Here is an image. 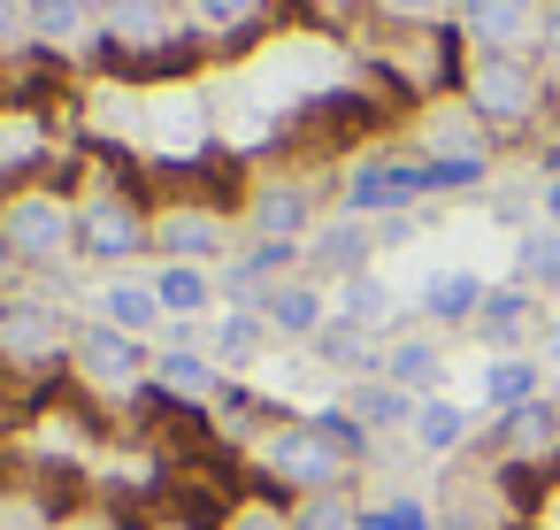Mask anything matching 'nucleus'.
<instances>
[{"mask_svg":"<svg viewBox=\"0 0 560 530\" xmlns=\"http://www.w3.org/2000/svg\"><path fill=\"white\" fill-rule=\"evenodd\" d=\"M246 446H254V476H261L277 499L353 492V476H361V453H353V446H338L315 415H269Z\"/></svg>","mask_w":560,"mask_h":530,"instance_id":"obj_1","label":"nucleus"},{"mask_svg":"<svg viewBox=\"0 0 560 530\" xmlns=\"http://www.w3.org/2000/svg\"><path fill=\"white\" fill-rule=\"evenodd\" d=\"M460 101L483 116L491 139H522L552 108V85H545L537 55H468L460 47Z\"/></svg>","mask_w":560,"mask_h":530,"instance_id":"obj_2","label":"nucleus"},{"mask_svg":"<svg viewBox=\"0 0 560 530\" xmlns=\"http://www.w3.org/2000/svg\"><path fill=\"white\" fill-rule=\"evenodd\" d=\"M78 254L85 262H139L154 254V200L131 185V177H108L78 200Z\"/></svg>","mask_w":560,"mask_h":530,"instance_id":"obj_3","label":"nucleus"},{"mask_svg":"<svg viewBox=\"0 0 560 530\" xmlns=\"http://www.w3.org/2000/svg\"><path fill=\"white\" fill-rule=\"evenodd\" d=\"M0 239H9L16 269H55L78 254V200L62 185H24L0 200Z\"/></svg>","mask_w":560,"mask_h":530,"instance_id":"obj_4","label":"nucleus"},{"mask_svg":"<svg viewBox=\"0 0 560 530\" xmlns=\"http://www.w3.org/2000/svg\"><path fill=\"white\" fill-rule=\"evenodd\" d=\"M392 116L369 101V93H323L307 116H292V131H284V154H300V162H330V154H353L361 139H376Z\"/></svg>","mask_w":560,"mask_h":530,"instance_id":"obj_5","label":"nucleus"},{"mask_svg":"<svg viewBox=\"0 0 560 530\" xmlns=\"http://www.w3.org/2000/svg\"><path fill=\"white\" fill-rule=\"evenodd\" d=\"M315 223H323V193H315V177H300V170L254 177V193H246V208H238V231H246V239H284V246H307Z\"/></svg>","mask_w":560,"mask_h":530,"instance_id":"obj_6","label":"nucleus"},{"mask_svg":"<svg viewBox=\"0 0 560 530\" xmlns=\"http://www.w3.org/2000/svg\"><path fill=\"white\" fill-rule=\"evenodd\" d=\"M70 377L85 392H139L154 377V354H147V338H131L116 323H85L70 338Z\"/></svg>","mask_w":560,"mask_h":530,"instance_id":"obj_7","label":"nucleus"},{"mask_svg":"<svg viewBox=\"0 0 560 530\" xmlns=\"http://www.w3.org/2000/svg\"><path fill=\"white\" fill-rule=\"evenodd\" d=\"M93 24H101V62H139V55H162V47H185V24H177V0H93Z\"/></svg>","mask_w":560,"mask_h":530,"instance_id":"obj_8","label":"nucleus"},{"mask_svg":"<svg viewBox=\"0 0 560 530\" xmlns=\"http://www.w3.org/2000/svg\"><path fill=\"white\" fill-rule=\"evenodd\" d=\"M453 32H460L468 55H537L545 0H460Z\"/></svg>","mask_w":560,"mask_h":530,"instance_id":"obj_9","label":"nucleus"},{"mask_svg":"<svg viewBox=\"0 0 560 530\" xmlns=\"http://www.w3.org/2000/svg\"><path fill=\"white\" fill-rule=\"evenodd\" d=\"M231 223L238 216H223V208H200V200H154V254L162 262H215V254H231Z\"/></svg>","mask_w":560,"mask_h":530,"instance_id":"obj_10","label":"nucleus"},{"mask_svg":"<svg viewBox=\"0 0 560 530\" xmlns=\"http://www.w3.org/2000/svg\"><path fill=\"white\" fill-rule=\"evenodd\" d=\"M70 338H78V331H62L55 308H39V300H0V361H9V369H62V361H70Z\"/></svg>","mask_w":560,"mask_h":530,"instance_id":"obj_11","label":"nucleus"},{"mask_svg":"<svg viewBox=\"0 0 560 530\" xmlns=\"http://www.w3.org/2000/svg\"><path fill=\"white\" fill-rule=\"evenodd\" d=\"M415 139H422V162H483L491 170V131H483V116L460 101V93H445V101H430L422 116H415Z\"/></svg>","mask_w":560,"mask_h":530,"instance_id":"obj_12","label":"nucleus"},{"mask_svg":"<svg viewBox=\"0 0 560 530\" xmlns=\"http://www.w3.org/2000/svg\"><path fill=\"white\" fill-rule=\"evenodd\" d=\"M346 216H392L407 200H422V162H392V154H361L338 185Z\"/></svg>","mask_w":560,"mask_h":530,"instance_id":"obj_13","label":"nucleus"},{"mask_svg":"<svg viewBox=\"0 0 560 530\" xmlns=\"http://www.w3.org/2000/svg\"><path fill=\"white\" fill-rule=\"evenodd\" d=\"M483 446H491V461H560V407L537 392V400L491 415V438Z\"/></svg>","mask_w":560,"mask_h":530,"instance_id":"obj_14","label":"nucleus"},{"mask_svg":"<svg viewBox=\"0 0 560 530\" xmlns=\"http://www.w3.org/2000/svg\"><path fill=\"white\" fill-rule=\"evenodd\" d=\"M376 246H384V239H376L361 216H346V223H315V239L300 246V269H307V277H369Z\"/></svg>","mask_w":560,"mask_h":530,"instance_id":"obj_15","label":"nucleus"},{"mask_svg":"<svg viewBox=\"0 0 560 530\" xmlns=\"http://www.w3.org/2000/svg\"><path fill=\"white\" fill-rule=\"evenodd\" d=\"M261 315H269V331H284V338H315L323 323H330V300H323V285L300 269V277H284V285H269V300H261Z\"/></svg>","mask_w":560,"mask_h":530,"instance_id":"obj_16","label":"nucleus"},{"mask_svg":"<svg viewBox=\"0 0 560 530\" xmlns=\"http://www.w3.org/2000/svg\"><path fill=\"white\" fill-rule=\"evenodd\" d=\"M415 407H422V400H415V392H399L392 377H353V392H346V415H353L369 438H376V430H407V423H415Z\"/></svg>","mask_w":560,"mask_h":530,"instance_id":"obj_17","label":"nucleus"},{"mask_svg":"<svg viewBox=\"0 0 560 530\" xmlns=\"http://www.w3.org/2000/svg\"><path fill=\"white\" fill-rule=\"evenodd\" d=\"M154 300H162V315H177V331L215 300V277L200 269V262H162L154 269Z\"/></svg>","mask_w":560,"mask_h":530,"instance_id":"obj_18","label":"nucleus"},{"mask_svg":"<svg viewBox=\"0 0 560 530\" xmlns=\"http://www.w3.org/2000/svg\"><path fill=\"white\" fill-rule=\"evenodd\" d=\"M483 277L476 269H438L430 285H422V315L430 323H476V308H483Z\"/></svg>","mask_w":560,"mask_h":530,"instance_id":"obj_19","label":"nucleus"},{"mask_svg":"<svg viewBox=\"0 0 560 530\" xmlns=\"http://www.w3.org/2000/svg\"><path fill=\"white\" fill-rule=\"evenodd\" d=\"M529 315H537V292H522V285H491L483 308H476V331H483V346H522Z\"/></svg>","mask_w":560,"mask_h":530,"instance_id":"obj_20","label":"nucleus"},{"mask_svg":"<svg viewBox=\"0 0 560 530\" xmlns=\"http://www.w3.org/2000/svg\"><path fill=\"white\" fill-rule=\"evenodd\" d=\"M514 285L522 292H560V231L552 223H529L522 239H514Z\"/></svg>","mask_w":560,"mask_h":530,"instance_id":"obj_21","label":"nucleus"},{"mask_svg":"<svg viewBox=\"0 0 560 530\" xmlns=\"http://www.w3.org/2000/svg\"><path fill=\"white\" fill-rule=\"evenodd\" d=\"M376 377H392L399 392L430 400V392H438V377H445V354H438L430 338H392V354H384V369H376Z\"/></svg>","mask_w":560,"mask_h":530,"instance_id":"obj_22","label":"nucleus"},{"mask_svg":"<svg viewBox=\"0 0 560 530\" xmlns=\"http://www.w3.org/2000/svg\"><path fill=\"white\" fill-rule=\"evenodd\" d=\"M407 438H415L422 453H460V446H468V407H460V400H445V392H430V400L415 407Z\"/></svg>","mask_w":560,"mask_h":530,"instance_id":"obj_23","label":"nucleus"},{"mask_svg":"<svg viewBox=\"0 0 560 530\" xmlns=\"http://www.w3.org/2000/svg\"><path fill=\"white\" fill-rule=\"evenodd\" d=\"M315 354H323L330 369H353V377L384 369V354H376V331H361V323H346V315H330V323L315 331Z\"/></svg>","mask_w":560,"mask_h":530,"instance_id":"obj_24","label":"nucleus"},{"mask_svg":"<svg viewBox=\"0 0 560 530\" xmlns=\"http://www.w3.org/2000/svg\"><path fill=\"white\" fill-rule=\"evenodd\" d=\"M154 384L162 392H177V400H208V392H223V377H215V361L208 354H192V346H170V354H154Z\"/></svg>","mask_w":560,"mask_h":530,"instance_id":"obj_25","label":"nucleus"},{"mask_svg":"<svg viewBox=\"0 0 560 530\" xmlns=\"http://www.w3.org/2000/svg\"><path fill=\"white\" fill-rule=\"evenodd\" d=\"M537 384H545V369H537V361H522V354L483 361V407H491V415H506V407L537 400Z\"/></svg>","mask_w":560,"mask_h":530,"instance_id":"obj_26","label":"nucleus"},{"mask_svg":"<svg viewBox=\"0 0 560 530\" xmlns=\"http://www.w3.org/2000/svg\"><path fill=\"white\" fill-rule=\"evenodd\" d=\"M24 16H32L39 47H70V39L93 32V0H24Z\"/></svg>","mask_w":560,"mask_h":530,"instance_id":"obj_27","label":"nucleus"},{"mask_svg":"<svg viewBox=\"0 0 560 530\" xmlns=\"http://www.w3.org/2000/svg\"><path fill=\"white\" fill-rule=\"evenodd\" d=\"M101 323H116V331L147 338V331L162 323V300H154V285H108V292H101Z\"/></svg>","mask_w":560,"mask_h":530,"instance_id":"obj_28","label":"nucleus"},{"mask_svg":"<svg viewBox=\"0 0 560 530\" xmlns=\"http://www.w3.org/2000/svg\"><path fill=\"white\" fill-rule=\"evenodd\" d=\"M261 338H269V315H261V308H231V315L215 323V361L246 369V361L261 354Z\"/></svg>","mask_w":560,"mask_h":530,"instance_id":"obj_29","label":"nucleus"},{"mask_svg":"<svg viewBox=\"0 0 560 530\" xmlns=\"http://www.w3.org/2000/svg\"><path fill=\"white\" fill-rule=\"evenodd\" d=\"M338 315L361 323V331H384V323H392V292H384L376 277H346V285H338Z\"/></svg>","mask_w":560,"mask_h":530,"instance_id":"obj_30","label":"nucleus"},{"mask_svg":"<svg viewBox=\"0 0 560 530\" xmlns=\"http://www.w3.org/2000/svg\"><path fill=\"white\" fill-rule=\"evenodd\" d=\"M361 507L353 492H315V499H292V530H353Z\"/></svg>","mask_w":560,"mask_h":530,"instance_id":"obj_31","label":"nucleus"},{"mask_svg":"<svg viewBox=\"0 0 560 530\" xmlns=\"http://www.w3.org/2000/svg\"><path fill=\"white\" fill-rule=\"evenodd\" d=\"M223 530H292V499H277V492L254 476V492L231 507V522H223Z\"/></svg>","mask_w":560,"mask_h":530,"instance_id":"obj_32","label":"nucleus"},{"mask_svg":"<svg viewBox=\"0 0 560 530\" xmlns=\"http://www.w3.org/2000/svg\"><path fill=\"white\" fill-rule=\"evenodd\" d=\"M376 16H392V24H445L460 0H369Z\"/></svg>","mask_w":560,"mask_h":530,"instance_id":"obj_33","label":"nucleus"},{"mask_svg":"<svg viewBox=\"0 0 560 530\" xmlns=\"http://www.w3.org/2000/svg\"><path fill=\"white\" fill-rule=\"evenodd\" d=\"M483 185V162H422V193H468Z\"/></svg>","mask_w":560,"mask_h":530,"instance_id":"obj_34","label":"nucleus"},{"mask_svg":"<svg viewBox=\"0 0 560 530\" xmlns=\"http://www.w3.org/2000/svg\"><path fill=\"white\" fill-rule=\"evenodd\" d=\"M353 530H430V515H422L415 499H392V507H361Z\"/></svg>","mask_w":560,"mask_h":530,"instance_id":"obj_35","label":"nucleus"},{"mask_svg":"<svg viewBox=\"0 0 560 530\" xmlns=\"http://www.w3.org/2000/svg\"><path fill=\"white\" fill-rule=\"evenodd\" d=\"M192 9H200L208 24H223V32H238V24H246V16L261 9V0H192Z\"/></svg>","mask_w":560,"mask_h":530,"instance_id":"obj_36","label":"nucleus"},{"mask_svg":"<svg viewBox=\"0 0 560 530\" xmlns=\"http://www.w3.org/2000/svg\"><path fill=\"white\" fill-rule=\"evenodd\" d=\"M537 62H545V78H560V0H545V32H537Z\"/></svg>","mask_w":560,"mask_h":530,"instance_id":"obj_37","label":"nucleus"},{"mask_svg":"<svg viewBox=\"0 0 560 530\" xmlns=\"http://www.w3.org/2000/svg\"><path fill=\"white\" fill-rule=\"evenodd\" d=\"M32 39V16H24V0H0V55L24 47Z\"/></svg>","mask_w":560,"mask_h":530,"instance_id":"obj_38","label":"nucleus"},{"mask_svg":"<svg viewBox=\"0 0 560 530\" xmlns=\"http://www.w3.org/2000/svg\"><path fill=\"white\" fill-rule=\"evenodd\" d=\"M537 223H552V231H560V177H545V185H537Z\"/></svg>","mask_w":560,"mask_h":530,"instance_id":"obj_39","label":"nucleus"},{"mask_svg":"<svg viewBox=\"0 0 560 530\" xmlns=\"http://www.w3.org/2000/svg\"><path fill=\"white\" fill-rule=\"evenodd\" d=\"M62 530H108V515H78V522H62Z\"/></svg>","mask_w":560,"mask_h":530,"instance_id":"obj_40","label":"nucleus"},{"mask_svg":"<svg viewBox=\"0 0 560 530\" xmlns=\"http://www.w3.org/2000/svg\"><path fill=\"white\" fill-rule=\"evenodd\" d=\"M9 269H16V254H9V239H0V285H9Z\"/></svg>","mask_w":560,"mask_h":530,"instance_id":"obj_41","label":"nucleus"},{"mask_svg":"<svg viewBox=\"0 0 560 530\" xmlns=\"http://www.w3.org/2000/svg\"><path fill=\"white\" fill-rule=\"evenodd\" d=\"M506 530H545V522H506Z\"/></svg>","mask_w":560,"mask_h":530,"instance_id":"obj_42","label":"nucleus"}]
</instances>
